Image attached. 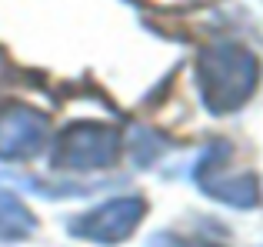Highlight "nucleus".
Segmentation results:
<instances>
[{
    "mask_svg": "<svg viewBox=\"0 0 263 247\" xmlns=\"http://www.w3.org/2000/svg\"><path fill=\"white\" fill-rule=\"evenodd\" d=\"M230 161L233 150L227 140H213L210 147L203 150V157L193 167V181L203 190L206 197L227 204V207L237 210H250L260 204V181L250 174V170H233L230 174Z\"/></svg>",
    "mask_w": 263,
    "mask_h": 247,
    "instance_id": "3",
    "label": "nucleus"
},
{
    "mask_svg": "<svg viewBox=\"0 0 263 247\" xmlns=\"http://www.w3.org/2000/svg\"><path fill=\"white\" fill-rule=\"evenodd\" d=\"M143 214H147V201H143L140 194L114 197V201H107V204H100V207L87 210V214L73 217L67 231H70L73 237H84V241H93V244H120L137 231V224L143 221Z\"/></svg>",
    "mask_w": 263,
    "mask_h": 247,
    "instance_id": "4",
    "label": "nucleus"
},
{
    "mask_svg": "<svg viewBox=\"0 0 263 247\" xmlns=\"http://www.w3.org/2000/svg\"><path fill=\"white\" fill-rule=\"evenodd\" d=\"M154 247H213V244H203V241H177V237H157Z\"/></svg>",
    "mask_w": 263,
    "mask_h": 247,
    "instance_id": "7",
    "label": "nucleus"
},
{
    "mask_svg": "<svg viewBox=\"0 0 263 247\" xmlns=\"http://www.w3.org/2000/svg\"><path fill=\"white\" fill-rule=\"evenodd\" d=\"M260 80V64L247 47L233 40L206 44L197 57V84L203 107L217 117L233 114L253 97Z\"/></svg>",
    "mask_w": 263,
    "mask_h": 247,
    "instance_id": "1",
    "label": "nucleus"
},
{
    "mask_svg": "<svg viewBox=\"0 0 263 247\" xmlns=\"http://www.w3.org/2000/svg\"><path fill=\"white\" fill-rule=\"evenodd\" d=\"M37 231V217L30 214L17 194L0 187V241H24Z\"/></svg>",
    "mask_w": 263,
    "mask_h": 247,
    "instance_id": "6",
    "label": "nucleus"
},
{
    "mask_svg": "<svg viewBox=\"0 0 263 247\" xmlns=\"http://www.w3.org/2000/svg\"><path fill=\"white\" fill-rule=\"evenodd\" d=\"M47 114L30 104H0V161H30L47 147Z\"/></svg>",
    "mask_w": 263,
    "mask_h": 247,
    "instance_id": "5",
    "label": "nucleus"
},
{
    "mask_svg": "<svg viewBox=\"0 0 263 247\" xmlns=\"http://www.w3.org/2000/svg\"><path fill=\"white\" fill-rule=\"evenodd\" d=\"M123 150V134L110 123L80 120L60 134V140L50 150L53 170H100L114 167Z\"/></svg>",
    "mask_w": 263,
    "mask_h": 247,
    "instance_id": "2",
    "label": "nucleus"
}]
</instances>
